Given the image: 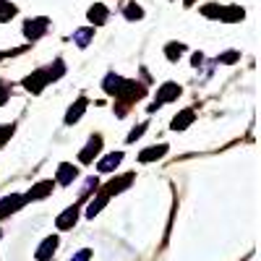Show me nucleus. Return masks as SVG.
Here are the masks:
<instances>
[{
    "label": "nucleus",
    "instance_id": "obj_1",
    "mask_svg": "<svg viewBox=\"0 0 261 261\" xmlns=\"http://www.w3.org/2000/svg\"><path fill=\"white\" fill-rule=\"evenodd\" d=\"M178 94H180V86H178V84H165L162 89L157 92V99H154V105H151L149 110H157L160 105H165V102H170V99H178Z\"/></svg>",
    "mask_w": 261,
    "mask_h": 261
},
{
    "label": "nucleus",
    "instance_id": "obj_2",
    "mask_svg": "<svg viewBox=\"0 0 261 261\" xmlns=\"http://www.w3.org/2000/svg\"><path fill=\"white\" fill-rule=\"evenodd\" d=\"M76 220H79V206H68V209H65V212L58 217L55 227H58V230H68V227L76 225Z\"/></svg>",
    "mask_w": 261,
    "mask_h": 261
},
{
    "label": "nucleus",
    "instance_id": "obj_3",
    "mask_svg": "<svg viewBox=\"0 0 261 261\" xmlns=\"http://www.w3.org/2000/svg\"><path fill=\"white\" fill-rule=\"evenodd\" d=\"M45 29H47V18H34V21H27L24 34L29 39H39L42 34H45Z\"/></svg>",
    "mask_w": 261,
    "mask_h": 261
},
{
    "label": "nucleus",
    "instance_id": "obj_4",
    "mask_svg": "<svg viewBox=\"0 0 261 261\" xmlns=\"http://www.w3.org/2000/svg\"><path fill=\"white\" fill-rule=\"evenodd\" d=\"M21 206H24V196H18V193L6 196V199L0 201V217H6V214H11V212H16Z\"/></svg>",
    "mask_w": 261,
    "mask_h": 261
},
{
    "label": "nucleus",
    "instance_id": "obj_5",
    "mask_svg": "<svg viewBox=\"0 0 261 261\" xmlns=\"http://www.w3.org/2000/svg\"><path fill=\"white\" fill-rule=\"evenodd\" d=\"M99 146H102V139H99V136H92L89 144H86V149L79 154V160H81V162H92V157L99 151Z\"/></svg>",
    "mask_w": 261,
    "mask_h": 261
},
{
    "label": "nucleus",
    "instance_id": "obj_6",
    "mask_svg": "<svg viewBox=\"0 0 261 261\" xmlns=\"http://www.w3.org/2000/svg\"><path fill=\"white\" fill-rule=\"evenodd\" d=\"M53 180H45V183H39V186H34V191H29L27 196H24V204L27 201H34V199H42V196H47L50 191H53Z\"/></svg>",
    "mask_w": 261,
    "mask_h": 261
},
{
    "label": "nucleus",
    "instance_id": "obj_7",
    "mask_svg": "<svg viewBox=\"0 0 261 261\" xmlns=\"http://www.w3.org/2000/svg\"><path fill=\"white\" fill-rule=\"evenodd\" d=\"M58 248V238L55 235H50V238H45V243L39 246V251H37V258L39 261H47L50 256H53V251Z\"/></svg>",
    "mask_w": 261,
    "mask_h": 261
},
{
    "label": "nucleus",
    "instance_id": "obj_8",
    "mask_svg": "<svg viewBox=\"0 0 261 261\" xmlns=\"http://www.w3.org/2000/svg\"><path fill=\"white\" fill-rule=\"evenodd\" d=\"M45 84H50L47 76H45V71H37V73H32L27 79V89L29 92H42V86H45Z\"/></svg>",
    "mask_w": 261,
    "mask_h": 261
},
{
    "label": "nucleus",
    "instance_id": "obj_9",
    "mask_svg": "<svg viewBox=\"0 0 261 261\" xmlns=\"http://www.w3.org/2000/svg\"><path fill=\"white\" fill-rule=\"evenodd\" d=\"M120 160H123V151H113V154H107V157H105V160H102L97 167H99L102 172H113V170L120 165Z\"/></svg>",
    "mask_w": 261,
    "mask_h": 261
},
{
    "label": "nucleus",
    "instance_id": "obj_10",
    "mask_svg": "<svg viewBox=\"0 0 261 261\" xmlns=\"http://www.w3.org/2000/svg\"><path fill=\"white\" fill-rule=\"evenodd\" d=\"M73 178H76V167H73V165H60L55 183H60V186H68V183H73Z\"/></svg>",
    "mask_w": 261,
    "mask_h": 261
},
{
    "label": "nucleus",
    "instance_id": "obj_11",
    "mask_svg": "<svg viewBox=\"0 0 261 261\" xmlns=\"http://www.w3.org/2000/svg\"><path fill=\"white\" fill-rule=\"evenodd\" d=\"M84 110H86V99H79V102L71 107V110L65 113V123H68V125H71V123H76V120L84 115Z\"/></svg>",
    "mask_w": 261,
    "mask_h": 261
},
{
    "label": "nucleus",
    "instance_id": "obj_12",
    "mask_svg": "<svg viewBox=\"0 0 261 261\" xmlns=\"http://www.w3.org/2000/svg\"><path fill=\"white\" fill-rule=\"evenodd\" d=\"M107 199H110V193H107V191H105V193H99L97 199L89 204V209H86V217H94V214H97V212H99V209L107 204Z\"/></svg>",
    "mask_w": 261,
    "mask_h": 261
},
{
    "label": "nucleus",
    "instance_id": "obj_13",
    "mask_svg": "<svg viewBox=\"0 0 261 261\" xmlns=\"http://www.w3.org/2000/svg\"><path fill=\"white\" fill-rule=\"evenodd\" d=\"M120 86H123V79H120V76H115V73H110V76L105 79V92L118 94V92H120Z\"/></svg>",
    "mask_w": 261,
    "mask_h": 261
},
{
    "label": "nucleus",
    "instance_id": "obj_14",
    "mask_svg": "<svg viewBox=\"0 0 261 261\" xmlns=\"http://www.w3.org/2000/svg\"><path fill=\"white\" fill-rule=\"evenodd\" d=\"M89 18L94 21V24H105V21H107V8L99 6V3L92 6V8H89Z\"/></svg>",
    "mask_w": 261,
    "mask_h": 261
},
{
    "label": "nucleus",
    "instance_id": "obj_15",
    "mask_svg": "<svg viewBox=\"0 0 261 261\" xmlns=\"http://www.w3.org/2000/svg\"><path fill=\"white\" fill-rule=\"evenodd\" d=\"M92 37H94V32H92V29H79V32L73 34V42H76L79 47H86V45L92 42Z\"/></svg>",
    "mask_w": 261,
    "mask_h": 261
},
{
    "label": "nucleus",
    "instance_id": "obj_16",
    "mask_svg": "<svg viewBox=\"0 0 261 261\" xmlns=\"http://www.w3.org/2000/svg\"><path fill=\"white\" fill-rule=\"evenodd\" d=\"M167 151V146H154V149H146V151H141V162H149V160H157V157H162Z\"/></svg>",
    "mask_w": 261,
    "mask_h": 261
},
{
    "label": "nucleus",
    "instance_id": "obj_17",
    "mask_svg": "<svg viewBox=\"0 0 261 261\" xmlns=\"http://www.w3.org/2000/svg\"><path fill=\"white\" fill-rule=\"evenodd\" d=\"M191 120H193V110H183L180 115H175V120H172V128H175V130H178V128H186Z\"/></svg>",
    "mask_w": 261,
    "mask_h": 261
},
{
    "label": "nucleus",
    "instance_id": "obj_18",
    "mask_svg": "<svg viewBox=\"0 0 261 261\" xmlns=\"http://www.w3.org/2000/svg\"><path fill=\"white\" fill-rule=\"evenodd\" d=\"M16 13V8L8 3V0H0V21H6V18H11Z\"/></svg>",
    "mask_w": 261,
    "mask_h": 261
},
{
    "label": "nucleus",
    "instance_id": "obj_19",
    "mask_svg": "<svg viewBox=\"0 0 261 261\" xmlns=\"http://www.w3.org/2000/svg\"><path fill=\"white\" fill-rule=\"evenodd\" d=\"M125 16H128V18H141L144 13H141V8H139V6H134V3H130V6L125 8Z\"/></svg>",
    "mask_w": 261,
    "mask_h": 261
},
{
    "label": "nucleus",
    "instance_id": "obj_20",
    "mask_svg": "<svg viewBox=\"0 0 261 261\" xmlns=\"http://www.w3.org/2000/svg\"><path fill=\"white\" fill-rule=\"evenodd\" d=\"M180 53H183V45H170V47H167V58H170V60L180 58Z\"/></svg>",
    "mask_w": 261,
    "mask_h": 261
},
{
    "label": "nucleus",
    "instance_id": "obj_21",
    "mask_svg": "<svg viewBox=\"0 0 261 261\" xmlns=\"http://www.w3.org/2000/svg\"><path fill=\"white\" fill-rule=\"evenodd\" d=\"M89 258H92V251H89V248H81V251H79V253H76L71 261H89Z\"/></svg>",
    "mask_w": 261,
    "mask_h": 261
},
{
    "label": "nucleus",
    "instance_id": "obj_22",
    "mask_svg": "<svg viewBox=\"0 0 261 261\" xmlns=\"http://www.w3.org/2000/svg\"><path fill=\"white\" fill-rule=\"evenodd\" d=\"M11 134H13V125H0V144H3Z\"/></svg>",
    "mask_w": 261,
    "mask_h": 261
},
{
    "label": "nucleus",
    "instance_id": "obj_23",
    "mask_svg": "<svg viewBox=\"0 0 261 261\" xmlns=\"http://www.w3.org/2000/svg\"><path fill=\"white\" fill-rule=\"evenodd\" d=\"M141 134H144V125H139L136 130H130V136H128V141H136V139H139Z\"/></svg>",
    "mask_w": 261,
    "mask_h": 261
},
{
    "label": "nucleus",
    "instance_id": "obj_24",
    "mask_svg": "<svg viewBox=\"0 0 261 261\" xmlns=\"http://www.w3.org/2000/svg\"><path fill=\"white\" fill-rule=\"evenodd\" d=\"M227 60H238V53H227L222 58H217V63H227Z\"/></svg>",
    "mask_w": 261,
    "mask_h": 261
},
{
    "label": "nucleus",
    "instance_id": "obj_25",
    "mask_svg": "<svg viewBox=\"0 0 261 261\" xmlns=\"http://www.w3.org/2000/svg\"><path fill=\"white\" fill-rule=\"evenodd\" d=\"M8 99V92H6V84H0V105H6Z\"/></svg>",
    "mask_w": 261,
    "mask_h": 261
}]
</instances>
